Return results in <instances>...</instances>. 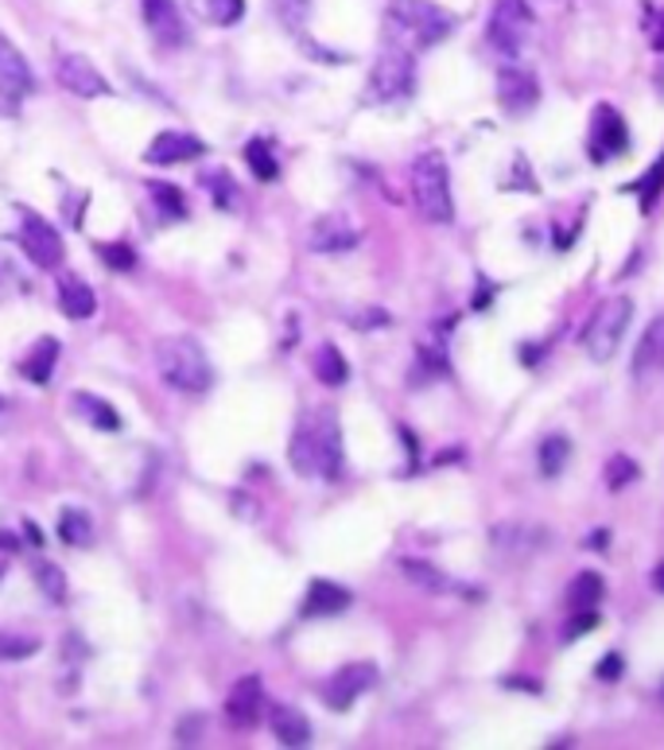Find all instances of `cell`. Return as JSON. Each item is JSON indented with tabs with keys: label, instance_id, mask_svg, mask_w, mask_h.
<instances>
[{
	"label": "cell",
	"instance_id": "obj_41",
	"mask_svg": "<svg viewBox=\"0 0 664 750\" xmlns=\"http://www.w3.org/2000/svg\"><path fill=\"white\" fill-rule=\"evenodd\" d=\"M595 676H599V681H618V676H622V653H607V657L599 661V669H595Z\"/></svg>",
	"mask_w": 664,
	"mask_h": 750
},
{
	"label": "cell",
	"instance_id": "obj_21",
	"mask_svg": "<svg viewBox=\"0 0 664 750\" xmlns=\"http://www.w3.org/2000/svg\"><path fill=\"white\" fill-rule=\"evenodd\" d=\"M58 307H63L66 319H90L98 312V296L83 276L66 272V276H58Z\"/></svg>",
	"mask_w": 664,
	"mask_h": 750
},
{
	"label": "cell",
	"instance_id": "obj_44",
	"mask_svg": "<svg viewBox=\"0 0 664 750\" xmlns=\"http://www.w3.org/2000/svg\"><path fill=\"white\" fill-rule=\"evenodd\" d=\"M505 688H529V693H541V688H536L533 681H521V676H516V681H513V676H509V681H505Z\"/></svg>",
	"mask_w": 664,
	"mask_h": 750
},
{
	"label": "cell",
	"instance_id": "obj_29",
	"mask_svg": "<svg viewBox=\"0 0 664 750\" xmlns=\"http://www.w3.org/2000/svg\"><path fill=\"white\" fill-rule=\"evenodd\" d=\"M195 12L206 20V24H218V28H230L246 17V0H191Z\"/></svg>",
	"mask_w": 664,
	"mask_h": 750
},
{
	"label": "cell",
	"instance_id": "obj_40",
	"mask_svg": "<svg viewBox=\"0 0 664 750\" xmlns=\"http://www.w3.org/2000/svg\"><path fill=\"white\" fill-rule=\"evenodd\" d=\"M206 183H210V195L218 207H233V180L226 172H214L206 175Z\"/></svg>",
	"mask_w": 664,
	"mask_h": 750
},
{
	"label": "cell",
	"instance_id": "obj_6",
	"mask_svg": "<svg viewBox=\"0 0 664 750\" xmlns=\"http://www.w3.org/2000/svg\"><path fill=\"white\" fill-rule=\"evenodd\" d=\"M536 17L529 9V0H493L490 24H486V43L498 51L501 58H521V51L533 40Z\"/></svg>",
	"mask_w": 664,
	"mask_h": 750
},
{
	"label": "cell",
	"instance_id": "obj_27",
	"mask_svg": "<svg viewBox=\"0 0 664 750\" xmlns=\"http://www.w3.org/2000/svg\"><path fill=\"white\" fill-rule=\"evenodd\" d=\"M567 459H572V439L559 436V432H552V436L541 439V452H536V463H541V475L544 479H556L559 470L567 467Z\"/></svg>",
	"mask_w": 664,
	"mask_h": 750
},
{
	"label": "cell",
	"instance_id": "obj_9",
	"mask_svg": "<svg viewBox=\"0 0 664 750\" xmlns=\"http://www.w3.org/2000/svg\"><path fill=\"white\" fill-rule=\"evenodd\" d=\"M20 249H24L35 269H58V264H63V238H58L55 226L35 215V210H28L24 222H20Z\"/></svg>",
	"mask_w": 664,
	"mask_h": 750
},
{
	"label": "cell",
	"instance_id": "obj_18",
	"mask_svg": "<svg viewBox=\"0 0 664 750\" xmlns=\"http://www.w3.org/2000/svg\"><path fill=\"white\" fill-rule=\"evenodd\" d=\"M261 704H264L261 676H241L238 685L230 688V700H226V716H230L233 727H253L257 716H261Z\"/></svg>",
	"mask_w": 664,
	"mask_h": 750
},
{
	"label": "cell",
	"instance_id": "obj_10",
	"mask_svg": "<svg viewBox=\"0 0 664 750\" xmlns=\"http://www.w3.org/2000/svg\"><path fill=\"white\" fill-rule=\"evenodd\" d=\"M55 78L66 94H74V98H109V94H113L106 83V75H101L86 55H58Z\"/></svg>",
	"mask_w": 664,
	"mask_h": 750
},
{
	"label": "cell",
	"instance_id": "obj_7",
	"mask_svg": "<svg viewBox=\"0 0 664 750\" xmlns=\"http://www.w3.org/2000/svg\"><path fill=\"white\" fill-rule=\"evenodd\" d=\"M369 94L373 101H409L416 94V51L385 43L369 75Z\"/></svg>",
	"mask_w": 664,
	"mask_h": 750
},
{
	"label": "cell",
	"instance_id": "obj_30",
	"mask_svg": "<svg viewBox=\"0 0 664 750\" xmlns=\"http://www.w3.org/2000/svg\"><path fill=\"white\" fill-rule=\"evenodd\" d=\"M315 373H319L323 385H346V378H350V362L342 358V350L338 347H319V355H315Z\"/></svg>",
	"mask_w": 664,
	"mask_h": 750
},
{
	"label": "cell",
	"instance_id": "obj_42",
	"mask_svg": "<svg viewBox=\"0 0 664 750\" xmlns=\"http://www.w3.org/2000/svg\"><path fill=\"white\" fill-rule=\"evenodd\" d=\"M649 32H653V47L664 51V4L656 12H649Z\"/></svg>",
	"mask_w": 664,
	"mask_h": 750
},
{
	"label": "cell",
	"instance_id": "obj_35",
	"mask_svg": "<svg viewBox=\"0 0 664 750\" xmlns=\"http://www.w3.org/2000/svg\"><path fill=\"white\" fill-rule=\"evenodd\" d=\"M148 191H152V198H156L160 207H164V215L172 218V222H179V218H187V203H183V195L175 191V183H148Z\"/></svg>",
	"mask_w": 664,
	"mask_h": 750
},
{
	"label": "cell",
	"instance_id": "obj_4",
	"mask_svg": "<svg viewBox=\"0 0 664 750\" xmlns=\"http://www.w3.org/2000/svg\"><path fill=\"white\" fill-rule=\"evenodd\" d=\"M156 370L179 393H206L214 385V370L206 350L195 338H160L156 343Z\"/></svg>",
	"mask_w": 664,
	"mask_h": 750
},
{
	"label": "cell",
	"instance_id": "obj_49",
	"mask_svg": "<svg viewBox=\"0 0 664 750\" xmlns=\"http://www.w3.org/2000/svg\"><path fill=\"white\" fill-rule=\"evenodd\" d=\"M0 576H4V564H0Z\"/></svg>",
	"mask_w": 664,
	"mask_h": 750
},
{
	"label": "cell",
	"instance_id": "obj_11",
	"mask_svg": "<svg viewBox=\"0 0 664 750\" xmlns=\"http://www.w3.org/2000/svg\"><path fill=\"white\" fill-rule=\"evenodd\" d=\"M625 149H630V132H625L622 113L614 106H599L595 109V121H590V160L607 164V160L622 156Z\"/></svg>",
	"mask_w": 664,
	"mask_h": 750
},
{
	"label": "cell",
	"instance_id": "obj_26",
	"mask_svg": "<svg viewBox=\"0 0 664 750\" xmlns=\"http://www.w3.org/2000/svg\"><path fill=\"white\" fill-rule=\"evenodd\" d=\"M58 541L70 548H90L94 544V521L83 510H63L58 513Z\"/></svg>",
	"mask_w": 664,
	"mask_h": 750
},
{
	"label": "cell",
	"instance_id": "obj_43",
	"mask_svg": "<svg viewBox=\"0 0 664 750\" xmlns=\"http://www.w3.org/2000/svg\"><path fill=\"white\" fill-rule=\"evenodd\" d=\"M369 315H353V327H385L389 315L381 312V307H366Z\"/></svg>",
	"mask_w": 664,
	"mask_h": 750
},
{
	"label": "cell",
	"instance_id": "obj_37",
	"mask_svg": "<svg viewBox=\"0 0 664 750\" xmlns=\"http://www.w3.org/2000/svg\"><path fill=\"white\" fill-rule=\"evenodd\" d=\"M98 257H101V261H106L113 272L137 269V253H132L129 241H106V246H98Z\"/></svg>",
	"mask_w": 664,
	"mask_h": 750
},
{
	"label": "cell",
	"instance_id": "obj_47",
	"mask_svg": "<svg viewBox=\"0 0 664 750\" xmlns=\"http://www.w3.org/2000/svg\"><path fill=\"white\" fill-rule=\"evenodd\" d=\"M590 544H595V548H602V544H610V533H607V529H599V533L590 536Z\"/></svg>",
	"mask_w": 664,
	"mask_h": 750
},
{
	"label": "cell",
	"instance_id": "obj_34",
	"mask_svg": "<svg viewBox=\"0 0 664 750\" xmlns=\"http://www.w3.org/2000/svg\"><path fill=\"white\" fill-rule=\"evenodd\" d=\"M272 4H276V17H280V24H284L287 32L304 35L307 12H312V0H272Z\"/></svg>",
	"mask_w": 664,
	"mask_h": 750
},
{
	"label": "cell",
	"instance_id": "obj_50",
	"mask_svg": "<svg viewBox=\"0 0 664 750\" xmlns=\"http://www.w3.org/2000/svg\"><path fill=\"white\" fill-rule=\"evenodd\" d=\"M0 404H4V401H0Z\"/></svg>",
	"mask_w": 664,
	"mask_h": 750
},
{
	"label": "cell",
	"instance_id": "obj_31",
	"mask_svg": "<svg viewBox=\"0 0 664 750\" xmlns=\"http://www.w3.org/2000/svg\"><path fill=\"white\" fill-rule=\"evenodd\" d=\"M625 191H641V210H653L656 198L664 195V152H661V160L641 175V183H630Z\"/></svg>",
	"mask_w": 664,
	"mask_h": 750
},
{
	"label": "cell",
	"instance_id": "obj_45",
	"mask_svg": "<svg viewBox=\"0 0 664 750\" xmlns=\"http://www.w3.org/2000/svg\"><path fill=\"white\" fill-rule=\"evenodd\" d=\"M653 587H656V591L664 595V561H661V564H656V568H653Z\"/></svg>",
	"mask_w": 664,
	"mask_h": 750
},
{
	"label": "cell",
	"instance_id": "obj_17",
	"mask_svg": "<svg viewBox=\"0 0 664 750\" xmlns=\"http://www.w3.org/2000/svg\"><path fill=\"white\" fill-rule=\"evenodd\" d=\"M203 152L206 144L198 137H191V132H160L156 141L148 144L144 160L148 164H183V160H195Z\"/></svg>",
	"mask_w": 664,
	"mask_h": 750
},
{
	"label": "cell",
	"instance_id": "obj_39",
	"mask_svg": "<svg viewBox=\"0 0 664 750\" xmlns=\"http://www.w3.org/2000/svg\"><path fill=\"white\" fill-rule=\"evenodd\" d=\"M595 627H599V610H595V607H590V610H575L572 619H567V627H564V642H575V638L590 634Z\"/></svg>",
	"mask_w": 664,
	"mask_h": 750
},
{
	"label": "cell",
	"instance_id": "obj_13",
	"mask_svg": "<svg viewBox=\"0 0 664 750\" xmlns=\"http://www.w3.org/2000/svg\"><path fill=\"white\" fill-rule=\"evenodd\" d=\"M32 94H35V75L32 66H28L24 51L0 32V98L24 101L32 98Z\"/></svg>",
	"mask_w": 664,
	"mask_h": 750
},
{
	"label": "cell",
	"instance_id": "obj_15",
	"mask_svg": "<svg viewBox=\"0 0 664 750\" xmlns=\"http://www.w3.org/2000/svg\"><path fill=\"white\" fill-rule=\"evenodd\" d=\"M315 253H350L361 241V230L346 215H323L315 218L312 233H307Z\"/></svg>",
	"mask_w": 664,
	"mask_h": 750
},
{
	"label": "cell",
	"instance_id": "obj_23",
	"mask_svg": "<svg viewBox=\"0 0 664 750\" xmlns=\"http://www.w3.org/2000/svg\"><path fill=\"white\" fill-rule=\"evenodd\" d=\"M656 366H664V315L649 323L638 350H633V378H649Z\"/></svg>",
	"mask_w": 664,
	"mask_h": 750
},
{
	"label": "cell",
	"instance_id": "obj_12",
	"mask_svg": "<svg viewBox=\"0 0 664 750\" xmlns=\"http://www.w3.org/2000/svg\"><path fill=\"white\" fill-rule=\"evenodd\" d=\"M498 101L505 113H529L541 101V83H536L533 70H525L513 58L498 70Z\"/></svg>",
	"mask_w": 664,
	"mask_h": 750
},
{
	"label": "cell",
	"instance_id": "obj_3",
	"mask_svg": "<svg viewBox=\"0 0 664 750\" xmlns=\"http://www.w3.org/2000/svg\"><path fill=\"white\" fill-rule=\"evenodd\" d=\"M412 198L424 222L447 226L455 222V198H451V172L439 152H420L412 164Z\"/></svg>",
	"mask_w": 664,
	"mask_h": 750
},
{
	"label": "cell",
	"instance_id": "obj_14",
	"mask_svg": "<svg viewBox=\"0 0 664 750\" xmlns=\"http://www.w3.org/2000/svg\"><path fill=\"white\" fill-rule=\"evenodd\" d=\"M140 9H144V24L160 47H183L187 43L179 0H140Z\"/></svg>",
	"mask_w": 664,
	"mask_h": 750
},
{
	"label": "cell",
	"instance_id": "obj_32",
	"mask_svg": "<svg viewBox=\"0 0 664 750\" xmlns=\"http://www.w3.org/2000/svg\"><path fill=\"white\" fill-rule=\"evenodd\" d=\"M35 579H40V591L51 602H66V576L63 568H55L51 561H35Z\"/></svg>",
	"mask_w": 664,
	"mask_h": 750
},
{
	"label": "cell",
	"instance_id": "obj_24",
	"mask_svg": "<svg viewBox=\"0 0 664 750\" xmlns=\"http://www.w3.org/2000/svg\"><path fill=\"white\" fill-rule=\"evenodd\" d=\"M55 362H58V338L43 335L40 343L32 347V355L24 358V366H20V373H24L32 385H47L51 373H55Z\"/></svg>",
	"mask_w": 664,
	"mask_h": 750
},
{
	"label": "cell",
	"instance_id": "obj_20",
	"mask_svg": "<svg viewBox=\"0 0 664 750\" xmlns=\"http://www.w3.org/2000/svg\"><path fill=\"white\" fill-rule=\"evenodd\" d=\"M493 544H498L501 553H513V556H533L536 548L548 544V533L541 525H521V521H501L493 525Z\"/></svg>",
	"mask_w": 664,
	"mask_h": 750
},
{
	"label": "cell",
	"instance_id": "obj_22",
	"mask_svg": "<svg viewBox=\"0 0 664 750\" xmlns=\"http://www.w3.org/2000/svg\"><path fill=\"white\" fill-rule=\"evenodd\" d=\"M272 735L280 739V747H307L312 742V724L300 708H272Z\"/></svg>",
	"mask_w": 664,
	"mask_h": 750
},
{
	"label": "cell",
	"instance_id": "obj_48",
	"mask_svg": "<svg viewBox=\"0 0 664 750\" xmlns=\"http://www.w3.org/2000/svg\"><path fill=\"white\" fill-rule=\"evenodd\" d=\"M0 548H9V553H12V548H17V536H9V533H0Z\"/></svg>",
	"mask_w": 664,
	"mask_h": 750
},
{
	"label": "cell",
	"instance_id": "obj_33",
	"mask_svg": "<svg viewBox=\"0 0 664 750\" xmlns=\"http://www.w3.org/2000/svg\"><path fill=\"white\" fill-rule=\"evenodd\" d=\"M246 160H249V167H253V175L257 180H276L280 175V164L272 160V152H269V141H249L246 144Z\"/></svg>",
	"mask_w": 664,
	"mask_h": 750
},
{
	"label": "cell",
	"instance_id": "obj_19",
	"mask_svg": "<svg viewBox=\"0 0 664 750\" xmlns=\"http://www.w3.org/2000/svg\"><path fill=\"white\" fill-rule=\"evenodd\" d=\"M350 607V591L342 584H330V579H312L307 584V599L300 607L304 619H330V615H342Z\"/></svg>",
	"mask_w": 664,
	"mask_h": 750
},
{
	"label": "cell",
	"instance_id": "obj_46",
	"mask_svg": "<svg viewBox=\"0 0 664 750\" xmlns=\"http://www.w3.org/2000/svg\"><path fill=\"white\" fill-rule=\"evenodd\" d=\"M24 529H28V541H32V544H43V536H40V529H35V521H24Z\"/></svg>",
	"mask_w": 664,
	"mask_h": 750
},
{
	"label": "cell",
	"instance_id": "obj_5",
	"mask_svg": "<svg viewBox=\"0 0 664 750\" xmlns=\"http://www.w3.org/2000/svg\"><path fill=\"white\" fill-rule=\"evenodd\" d=\"M633 319V300L630 296H614V300H602L595 312H590L587 327H583V347L595 362H610L618 355L625 338V327Z\"/></svg>",
	"mask_w": 664,
	"mask_h": 750
},
{
	"label": "cell",
	"instance_id": "obj_25",
	"mask_svg": "<svg viewBox=\"0 0 664 750\" xmlns=\"http://www.w3.org/2000/svg\"><path fill=\"white\" fill-rule=\"evenodd\" d=\"M74 409H78L83 421H90L94 428H101V432L121 428V416L113 413V404L101 401V396H94V393H74Z\"/></svg>",
	"mask_w": 664,
	"mask_h": 750
},
{
	"label": "cell",
	"instance_id": "obj_28",
	"mask_svg": "<svg viewBox=\"0 0 664 750\" xmlns=\"http://www.w3.org/2000/svg\"><path fill=\"white\" fill-rule=\"evenodd\" d=\"M602 595H607V584H602L599 572H579V576L572 579V587H567V599H572L575 610L599 607Z\"/></svg>",
	"mask_w": 664,
	"mask_h": 750
},
{
	"label": "cell",
	"instance_id": "obj_16",
	"mask_svg": "<svg viewBox=\"0 0 664 750\" xmlns=\"http://www.w3.org/2000/svg\"><path fill=\"white\" fill-rule=\"evenodd\" d=\"M401 572L412 579V584L420 587V591H432V595H467V599H482V591H478V587L459 584V579H451L447 572L435 568V564L416 561V556H404V561H401Z\"/></svg>",
	"mask_w": 664,
	"mask_h": 750
},
{
	"label": "cell",
	"instance_id": "obj_2",
	"mask_svg": "<svg viewBox=\"0 0 664 750\" xmlns=\"http://www.w3.org/2000/svg\"><path fill=\"white\" fill-rule=\"evenodd\" d=\"M459 28V17L439 9L435 0H389L385 9V43L409 51H427L443 43Z\"/></svg>",
	"mask_w": 664,
	"mask_h": 750
},
{
	"label": "cell",
	"instance_id": "obj_8",
	"mask_svg": "<svg viewBox=\"0 0 664 750\" xmlns=\"http://www.w3.org/2000/svg\"><path fill=\"white\" fill-rule=\"evenodd\" d=\"M373 685H378V665L353 661V665H342L338 673H330V681L323 685V704H327L330 711H346V708H353V700L366 696Z\"/></svg>",
	"mask_w": 664,
	"mask_h": 750
},
{
	"label": "cell",
	"instance_id": "obj_38",
	"mask_svg": "<svg viewBox=\"0 0 664 750\" xmlns=\"http://www.w3.org/2000/svg\"><path fill=\"white\" fill-rule=\"evenodd\" d=\"M35 650H40V638L0 634V661H20V657H32Z\"/></svg>",
	"mask_w": 664,
	"mask_h": 750
},
{
	"label": "cell",
	"instance_id": "obj_1",
	"mask_svg": "<svg viewBox=\"0 0 664 750\" xmlns=\"http://www.w3.org/2000/svg\"><path fill=\"white\" fill-rule=\"evenodd\" d=\"M292 467L304 475V479H338L342 475V428H338V416L330 409L307 416L292 436Z\"/></svg>",
	"mask_w": 664,
	"mask_h": 750
},
{
	"label": "cell",
	"instance_id": "obj_36",
	"mask_svg": "<svg viewBox=\"0 0 664 750\" xmlns=\"http://www.w3.org/2000/svg\"><path fill=\"white\" fill-rule=\"evenodd\" d=\"M641 467L630 459V455H614V459L607 463V487L610 490H625L630 482H638Z\"/></svg>",
	"mask_w": 664,
	"mask_h": 750
}]
</instances>
